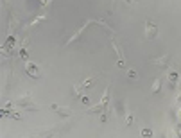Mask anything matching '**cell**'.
<instances>
[{
	"label": "cell",
	"mask_w": 181,
	"mask_h": 138,
	"mask_svg": "<svg viewBox=\"0 0 181 138\" xmlns=\"http://www.w3.org/2000/svg\"><path fill=\"white\" fill-rule=\"evenodd\" d=\"M158 36V25L153 22H145V38L147 40H154Z\"/></svg>",
	"instance_id": "1"
},
{
	"label": "cell",
	"mask_w": 181,
	"mask_h": 138,
	"mask_svg": "<svg viewBox=\"0 0 181 138\" xmlns=\"http://www.w3.org/2000/svg\"><path fill=\"white\" fill-rule=\"evenodd\" d=\"M25 70H27V74H29L32 79H38V77H39V68H38L34 63H31V61H25Z\"/></svg>",
	"instance_id": "2"
},
{
	"label": "cell",
	"mask_w": 181,
	"mask_h": 138,
	"mask_svg": "<svg viewBox=\"0 0 181 138\" xmlns=\"http://www.w3.org/2000/svg\"><path fill=\"white\" fill-rule=\"evenodd\" d=\"M18 106H20V108H23V110H38V106L31 104V97H29V95L22 97V99L18 101Z\"/></svg>",
	"instance_id": "3"
},
{
	"label": "cell",
	"mask_w": 181,
	"mask_h": 138,
	"mask_svg": "<svg viewBox=\"0 0 181 138\" xmlns=\"http://www.w3.org/2000/svg\"><path fill=\"white\" fill-rule=\"evenodd\" d=\"M151 63H153V65H158V66H163V68H165V66L171 63V56L167 54V56H162V57H153V59H151Z\"/></svg>",
	"instance_id": "4"
},
{
	"label": "cell",
	"mask_w": 181,
	"mask_h": 138,
	"mask_svg": "<svg viewBox=\"0 0 181 138\" xmlns=\"http://www.w3.org/2000/svg\"><path fill=\"white\" fill-rule=\"evenodd\" d=\"M93 83H95V79H93V77H88L86 81H83L81 84H77V86H75V95L79 93V90H86V88H88L90 84H93Z\"/></svg>",
	"instance_id": "5"
},
{
	"label": "cell",
	"mask_w": 181,
	"mask_h": 138,
	"mask_svg": "<svg viewBox=\"0 0 181 138\" xmlns=\"http://www.w3.org/2000/svg\"><path fill=\"white\" fill-rule=\"evenodd\" d=\"M50 110H52V111H57V113H59V115H63V117L72 115V110H68V108H59V106H56V104H52V106H50Z\"/></svg>",
	"instance_id": "6"
},
{
	"label": "cell",
	"mask_w": 181,
	"mask_h": 138,
	"mask_svg": "<svg viewBox=\"0 0 181 138\" xmlns=\"http://www.w3.org/2000/svg\"><path fill=\"white\" fill-rule=\"evenodd\" d=\"M178 79H180V74H178V72H172V74H169V84H171V88H176V84H178Z\"/></svg>",
	"instance_id": "7"
},
{
	"label": "cell",
	"mask_w": 181,
	"mask_h": 138,
	"mask_svg": "<svg viewBox=\"0 0 181 138\" xmlns=\"http://www.w3.org/2000/svg\"><path fill=\"white\" fill-rule=\"evenodd\" d=\"M126 124H127V126H131V124H133V115H131V113H127V115H126Z\"/></svg>",
	"instance_id": "8"
},
{
	"label": "cell",
	"mask_w": 181,
	"mask_h": 138,
	"mask_svg": "<svg viewBox=\"0 0 181 138\" xmlns=\"http://www.w3.org/2000/svg\"><path fill=\"white\" fill-rule=\"evenodd\" d=\"M13 43H14V38H13V36H9V38H7V41H5V47H13Z\"/></svg>",
	"instance_id": "9"
},
{
	"label": "cell",
	"mask_w": 181,
	"mask_h": 138,
	"mask_svg": "<svg viewBox=\"0 0 181 138\" xmlns=\"http://www.w3.org/2000/svg\"><path fill=\"white\" fill-rule=\"evenodd\" d=\"M160 86H162V81L158 79V81L154 83V88H153V92H160Z\"/></svg>",
	"instance_id": "10"
},
{
	"label": "cell",
	"mask_w": 181,
	"mask_h": 138,
	"mask_svg": "<svg viewBox=\"0 0 181 138\" xmlns=\"http://www.w3.org/2000/svg\"><path fill=\"white\" fill-rule=\"evenodd\" d=\"M127 75H129L131 79H136V77H138V74H136L135 70H129V72H127Z\"/></svg>",
	"instance_id": "11"
},
{
	"label": "cell",
	"mask_w": 181,
	"mask_h": 138,
	"mask_svg": "<svg viewBox=\"0 0 181 138\" xmlns=\"http://www.w3.org/2000/svg\"><path fill=\"white\" fill-rule=\"evenodd\" d=\"M142 135H144V137H151V135H153V131H151V129H144V131H142Z\"/></svg>",
	"instance_id": "12"
},
{
	"label": "cell",
	"mask_w": 181,
	"mask_h": 138,
	"mask_svg": "<svg viewBox=\"0 0 181 138\" xmlns=\"http://www.w3.org/2000/svg\"><path fill=\"white\" fill-rule=\"evenodd\" d=\"M129 2H133V0H129Z\"/></svg>",
	"instance_id": "13"
},
{
	"label": "cell",
	"mask_w": 181,
	"mask_h": 138,
	"mask_svg": "<svg viewBox=\"0 0 181 138\" xmlns=\"http://www.w3.org/2000/svg\"><path fill=\"white\" fill-rule=\"evenodd\" d=\"M180 101H181V97H180Z\"/></svg>",
	"instance_id": "14"
}]
</instances>
